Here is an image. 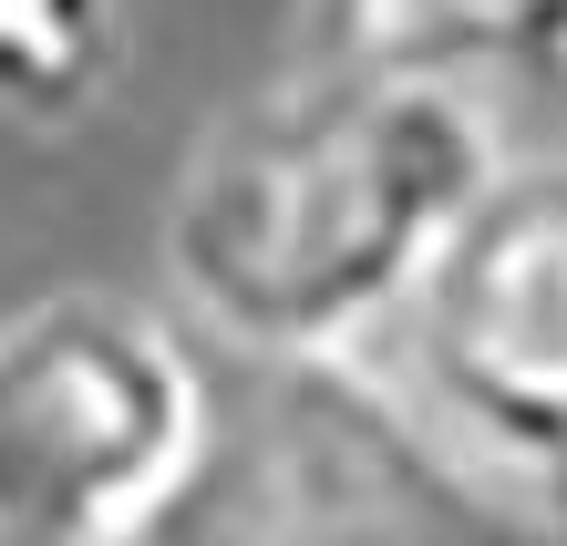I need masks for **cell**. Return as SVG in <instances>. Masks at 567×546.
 Listing matches in <instances>:
<instances>
[{"mask_svg":"<svg viewBox=\"0 0 567 546\" xmlns=\"http://www.w3.org/2000/svg\"><path fill=\"white\" fill-rule=\"evenodd\" d=\"M0 546H11V536H0Z\"/></svg>","mask_w":567,"mask_h":546,"instance_id":"obj_8","label":"cell"},{"mask_svg":"<svg viewBox=\"0 0 567 546\" xmlns=\"http://www.w3.org/2000/svg\"><path fill=\"white\" fill-rule=\"evenodd\" d=\"M124 546H557L372 361H248L207 382L176 495Z\"/></svg>","mask_w":567,"mask_h":546,"instance_id":"obj_2","label":"cell"},{"mask_svg":"<svg viewBox=\"0 0 567 546\" xmlns=\"http://www.w3.org/2000/svg\"><path fill=\"white\" fill-rule=\"evenodd\" d=\"M124 0H0V104L11 114H83L114 83Z\"/></svg>","mask_w":567,"mask_h":546,"instance_id":"obj_5","label":"cell"},{"mask_svg":"<svg viewBox=\"0 0 567 546\" xmlns=\"http://www.w3.org/2000/svg\"><path fill=\"white\" fill-rule=\"evenodd\" d=\"M403 351L423 423L567 546V155L495 165L403 299Z\"/></svg>","mask_w":567,"mask_h":546,"instance_id":"obj_3","label":"cell"},{"mask_svg":"<svg viewBox=\"0 0 567 546\" xmlns=\"http://www.w3.org/2000/svg\"><path fill=\"white\" fill-rule=\"evenodd\" d=\"M310 62H444V0H299Z\"/></svg>","mask_w":567,"mask_h":546,"instance_id":"obj_7","label":"cell"},{"mask_svg":"<svg viewBox=\"0 0 567 546\" xmlns=\"http://www.w3.org/2000/svg\"><path fill=\"white\" fill-rule=\"evenodd\" d=\"M454 52H495L547 104H567V0H444V62Z\"/></svg>","mask_w":567,"mask_h":546,"instance_id":"obj_6","label":"cell"},{"mask_svg":"<svg viewBox=\"0 0 567 546\" xmlns=\"http://www.w3.org/2000/svg\"><path fill=\"white\" fill-rule=\"evenodd\" d=\"M207 371L135 299H31L0 320V536L124 546L196 454Z\"/></svg>","mask_w":567,"mask_h":546,"instance_id":"obj_4","label":"cell"},{"mask_svg":"<svg viewBox=\"0 0 567 546\" xmlns=\"http://www.w3.org/2000/svg\"><path fill=\"white\" fill-rule=\"evenodd\" d=\"M495 165V114L454 62H310L196 155L165 279L248 361H351L403 320Z\"/></svg>","mask_w":567,"mask_h":546,"instance_id":"obj_1","label":"cell"}]
</instances>
